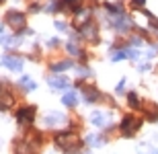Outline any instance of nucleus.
I'll return each mask as SVG.
<instances>
[{
	"label": "nucleus",
	"instance_id": "1",
	"mask_svg": "<svg viewBox=\"0 0 158 154\" xmlns=\"http://www.w3.org/2000/svg\"><path fill=\"white\" fill-rule=\"evenodd\" d=\"M56 144H58L62 150H66V152H76V150H80V138H78L74 131L58 134V136H56Z\"/></svg>",
	"mask_w": 158,
	"mask_h": 154
},
{
	"label": "nucleus",
	"instance_id": "2",
	"mask_svg": "<svg viewBox=\"0 0 158 154\" xmlns=\"http://www.w3.org/2000/svg\"><path fill=\"white\" fill-rule=\"evenodd\" d=\"M140 125H142V121H140L138 117H134V115L123 117V121H121V131H123V136H134L135 131L140 130Z\"/></svg>",
	"mask_w": 158,
	"mask_h": 154
},
{
	"label": "nucleus",
	"instance_id": "3",
	"mask_svg": "<svg viewBox=\"0 0 158 154\" xmlns=\"http://www.w3.org/2000/svg\"><path fill=\"white\" fill-rule=\"evenodd\" d=\"M6 23L15 31H21L25 27V15H21V12H17V10H10L6 15Z\"/></svg>",
	"mask_w": 158,
	"mask_h": 154
},
{
	"label": "nucleus",
	"instance_id": "4",
	"mask_svg": "<svg viewBox=\"0 0 158 154\" xmlns=\"http://www.w3.org/2000/svg\"><path fill=\"white\" fill-rule=\"evenodd\" d=\"M15 103V97H12L10 89L6 84H0V111H4Z\"/></svg>",
	"mask_w": 158,
	"mask_h": 154
},
{
	"label": "nucleus",
	"instance_id": "5",
	"mask_svg": "<svg viewBox=\"0 0 158 154\" xmlns=\"http://www.w3.org/2000/svg\"><path fill=\"white\" fill-rule=\"evenodd\" d=\"M17 119L21 125H29L33 119H35V107H25L17 113Z\"/></svg>",
	"mask_w": 158,
	"mask_h": 154
},
{
	"label": "nucleus",
	"instance_id": "6",
	"mask_svg": "<svg viewBox=\"0 0 158 154\" xmlns=\"http://www.w3.org/2000/svg\"><path fill=\"white\" fill-rule=\"evenodd\" d=\"M111 23H113V27H115V29H119V31H127L129 27H131V21H129L125 15H121V12L113 15V17H111Z\"/></svg>",
	"mask_w": 158,
	"mask_h": 154
},
{
	"label": "nucleus",
	"instance_id": "7",
	"mask_svg": "<svg viewBox=\"0 0 158 154\" xmlns=\"http://www.w3.org/2000/svg\"><path fill=\"white\" fill-rule=\"evenodd\" d=\"M2 64H4L6 68H8V70L19 72L21 68H23V60L17 58V56H4V58H2Z\"/></svg>",
	"mask_w": 158,
	"mask_h": 154
},
{
	"label": "nucleus",
	"instance_id": "8",
	"mask_svg": "<svg viewBox=\"0 0 158 154\" xmlns=\"http://www.w3.org/2000/svg\"><path fill=\"white\" fill-rule=\"evenodd\" d=\"M90 121L97 127H105V125H109V115H105V113H101V111H94L90 115Z\"/></svg>",
	"mask_w": 158,
	"mask_h": 154
},
{
	"label": "nucleus",
	"instance_id": "9",
	"mask_svg": "<svg viewBox=\"0 0 158 154\" xmlns=\"http://www.w3.org/2000/svg\"><path fill=\"white\" fill-rule=\"evenodd\" d=\"M64 121H66V117L62 115V113H58V111L47 113L45 115V123L47 125H58V123H64Z\"/></svg>",
	"mask_w": 158,
	"mask_h": 154
},
{
	"label": "nucleus",
	"instance_id": "10",
	"mask_svg": "<svg viewBox=\"0 0 158 154\" xmlns=\"http://www.w3.org/2000/svg\"><path fill=\"white\" fill-rule=\"evenodd\" d=\"M82 93H84V97H86V103H94V101H99V99H101L99 90L90 89V86H82Z\"/></svg>",
	"mask_w": 158,
	"mask_h": 154
},
{
	"label": "nucleus",
	"instance_id": "11",
	"mask_svg": "<svg viewBox=\"0 0 158 154\" xmlns=\"http://www.w3.org/2000/svg\"><path fill=\"white\" fill-rule=\"evenodd\" d=\"M47 82H49V86H52V89H66V86H68V80H66V78H62V76H52Z\"/></svg>",
	"mask_w": 158,
	"mask_h": 154
},
{
	"label": "nucleus",
	"instance_id": "12",
	"mask_svg": "<svg viewBox=\"0 0 158 154\" xmlns=\"http://www.w3.org/2000/svg\"><path fill=\"white\" fill-rule=\"evenodd\" d=\"M82 35L86 39H90V41H97V27L94 25H84L82 27Z\"/></svg>",
	"mask_w": 158,
	"mask_h": 154
},
{
	"label": "nucleus",
	"instance_id": "13",
	"mask_svg": "<svg viewBox=\"0 0 158 154\" xmlns=\"http://www.w3.org/2000/svg\"><path fill=\"white\" fill-rule=\"evenodd\" d=\"M19 84H21V89H23V90H35L37 89V84L33 82L29 76H23L21 80H19Z\"/></svg>",
	"mask_w": 158,
	"mask_h": 154
},
{
	"label": "nucleus",
	"instance_id": "14",
	"mask_svg": "<svg viewBox=\"0 0 158 154\" xmlns=\"http://www.w3.org/2000/svg\"><path fill=\"white\" fill-rule=\"evenodd\" d=\"M62 101H64V105L74 107L78 103V97H76V93H74V90H70V93H66V95H64V99H62Z\"/></svg>",
	"mask_w": 158,
	"mask_h": 154
},
{
	"label": "nucleus",
	"instance_id": "15",
	"mask_svg": "<svg viewBox=\"0 0 158 154\" xmlns=\"http://www.w3.org/2000/svg\"><path fill=\"white\" fill-rule=\"evenodd\" d=\"M82 0H64L62 2V8H70V10H76L78 6H80Z\"/></svg>",
	"mask_w": 158,
	"mask_h": 154
},
{
	"label": "nucleus",
	"instance_id": "16",
	"mask_svg": "<svg viewBox=\"0 0 158 154\" xmlns=\"http://www.w3.org/2000/svg\"><path fill=\"white\" fill-rule=\"evenodd\" d=\"M70 66H72V62H58V64L52 66V70L53 72H64V70H68Z\"/></svg>",
	"mask_w": 158,
	"mask_h": 154
},
{
	"label": "nucleus",
	"instance_id": "17",
	"mask_svg": "<svg viewBox=\"0 0 158 154\" xmlns=\"http://www.w3.org/2000/svg\"><path fill=\"white\" fill-rule=\"evenodd\" d=\"M138 154H158V150L150 148V146H140V148H138Z\"/></svg>",
	"mask_w": 158,
	"mask_h": 154
},
{
	"label": "nucleus",
	"instance_id": "18",
	"mask_svg": "<svg viewBox=\"0 0 158 154\" xmlns=\"http://www.w3.org/2000/svg\"><path fill=\"white\" fill-rule=\"evenodd\" d=\"M129 105L131 107H140V101H138V95H135V93H129Z\"/></svg>",
	"mask_w": 158,
	"mask_h": 154
},
{
	"label": "nucleus",
	"instance_id": "19",
	"mask_svg": "<svg viewBox=\"0 0 158 154\" xmlns=\"http://www.w3.org/2000/svg\"><path fill=\"white\" fill-rule=\"evenodd\" d=\"M86 142L90 144V146H99L103 140H101V138H97V136H88V138H86Z\"/></svg>",
	"mask_w": 158,
	"mask_h": 154
},
{
	"label": "nucleus",
	"instance_id": "20",
	"mask_svg": "<svg viewBox=\"0 0 158 154\" xmlns=\"http://www.w3.org/2000/svg\"><path fill=\"white\" fill-rule=\"evenodd\" d=\"M111 58L113 60H123V58H129V53L127 52H115V53H111Z\"/></svg>",
	"mask_w": 158,
	"mask_h": 154
},
{
	"label": "nucleus",
	"instance_id": "21",
	"mask_svg": "<svg viewBox=\"0 0 158 154\" xmlns=\"http://www.w3.org/2000/svg\"><path fill=\"white\" fill-rule=\"evenodd\" d=\"M68 52H70L72 56H80V49H78V45H74V43H68Z\"/></svg>",
	"mask_w": 158,
	"mask_h": 154
},
{
	"label": "nucleus",
	"instance_id": "22",
	"mask_svg": "<svg viewBox=\"0 0 158 154\" xmlns=\"http://www.w3.org/2000/svg\"><path fill=\"white\" fill-rule=\"evenodd\" d=\"M78 74H82V76H88V74H90V70H84V68H80V70H78Z\"/></svg>",
	"mask_w": 158,
	"mask_h": 154
},
{
	"label": "nucleus",
	"instance_id": "23",
	"mask_svg": "<svg viewBox=\"0 0 158 154\" xmlns=\"http://www.w3.org/2000/svg\"><path fill=\"white\" fill-rule=\"evenodd\" d=\"M123 86H125V80H121V82L117 84V90H119V93H121V90H123Z\"/></svg>",
	"mask_w": 158,
	"mask_h": 154
},
{
	"label": "nucleus",
	"instance_id": "24",
	"mask_svg": "<svg viewBox=\"0 0 158 154\" xmlns=\"http://www.w3.org/2000/svg\"><path fill=\"white\" fill-rule=\"evenodd\" d=\"M150 23H152L154 29H158V21H156V19H150Z\"/></svg>",
	"mask_w": 158,
	"mask_h": 154
},
{
	"label": "nucleus",
	"instance_id": "25",
	"mask_svg": "<svg viewBox=\"0 0 158 154\" xmlns=\"http://www.w3.org/2000/svg\"><path fill=\"white\" fill-rule=\"evenodd\" d=\"M56 27H58L60 31H64V29H66V25H64V23H56Z\"/></svg>",
	"mask_w": 158,
	"mask_h": 154
},
{
	"label": "nucleus",
	"instance_id": "26",
	"mask_svg": "<svg viewBox=\"0 0 158 154\" xmlns=\"http://www.w3.org/2000/svg\"><path fill=\"white\" fill-rule=\"evenodd\" d=\"M144 4V0H134V6H142Z\"/></svg>",
	"mask_w": 158,
	"mask_h": 154
},
{
	"label": "nucleus",
	"instance_id": "27",
	"mask_svg": "<svg viewBox=\"0 0 158 154\" xmlns=\"http://www.w3.org/2000/svg\"><path fill=\"white\" fill-rule=\"evenodd\" d=\"M4 39H6V37L2 35V33H0V43H4Z\"/></svg>",
	"mask_w": 158,
	"mask_h": 154
},
{
	"label": "nucleus",
	"instance_id": "28",
	"mask_svg": "<svg viewBox=\"0 0 158 154\" xmlns=\"http://www.w3.org/2000/svg\"><path fill=\"white\" fill-rule=\"evenodd\" d=\"M0 31H2V25H0Z\"/></svg>",
	"mask_w": 158,
	"mask_h": 154
}]
</instances>
